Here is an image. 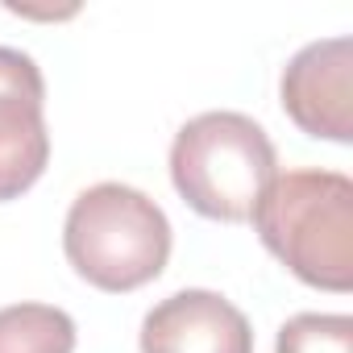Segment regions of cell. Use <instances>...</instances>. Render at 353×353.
I'll list each match as a JSON object with an SVG mask.
<instances>
[{"mask_svg": "<svg viewBox=\"0 0 353 353\" xmlns=\"http://www.w3.org/2000/svg\"><path fill=\"white\" fill-rule=\"evenodd\" d=\"M262 245L307 287L345 295L353 287V183L341 170L274 174L254 208Z\"/></svg>", "mask_w": 353, "mask_h": 353, "instance_id": "cell-1", "label": "cell"}, {"mask_svg": "<svg viewBox=\"0 0 353 353\" xmlns=\"http://www.w3.org/2000/svg\"><path fill=\"white\" fill-rule=\"evenodd\" d=\"M279 174L270 133L233 108L192 117L170 141V183L183 204L208 221L241 225Z\"/></svg>", "mask_w": 353, "mask_h": 353, "instance_id": "cell-2", "label": "cell"}, {"mask_svg": "<svg viewBox=\"0 0 353 353\" xmlns=\"http://www.w3.org/2000/svg\"><path fill=\"white\" fill-rule=\"evenodd\" d=\"M166 212L129 183H96L75 196L63 221V254L71 270L108 295L154 283L170 262Z\"/></svg>", "mask_w": 353, "mask_h": 353, "instance_id": "cell-3", "label": "cell"}, {"mask_svg": "<svg viewBox=\"0 0 353 353\" xmlns=\"http://www.w3.org/2000/svg\"><path fill=\"white\" fill-rule=\"evenodd\" d=\"M50 162L46 79L42 67L13 46H0V204L21 200Z\"/></svg>", "mask_w": 353, "mask_h": 353, "instance_id": "cell-4", "label": "cell"}, {"mask_svg": "<svg viewBox=\"0 0 353 353\" xmlns=\"http://www.w3.org/2000/svg\"><path fill=\"white\" fill-rule=\"evenodd\" d=\"M283 112L320 141H353V38H320L303 46L279 79Z\"/></svg>", "mask_w": 353, "mask_h": 353, "instance_id": "cell-5", "label": "cell"}, {"mask_svg": "<svg viewBox=\"0 0 353 353\" xmlns=\"http://www.w3.org/2000/svg\"><path fill=\"white\" fill-rule=\"evenodd\" d=\"M137 345L141 353H254V328L221 291L188 287L145 312Z\"/></svg>", "mask_w": 353, "mask_h": 353, "instance_id": "cell-6", "label": "cell"}, {"mask_svg": "<svg viewBox=\"0 0 353 353\" xmlns=\"http://www.w3.org/2000/svg\"><path fill=\"white\" fill-rule=\"evenodd\" d=\"M75 320L54 303L0 307V353H75Z\"/></svg>", "mask_w": 353, "mask_h": 353, "instance_id": "cell-7", "label": "cell"}, {"mask_svg": "<svg viewBox=\"0 0 353 353\" xmlns=\"http://www.w3.org/2000/svg\"><path fill=\"white\" fill-rule=\"evenodd\" d=\"M274 353H353V316L299 312L279 328Z\"/></svg>", "mask_w": 353, "mask_h": 353, "instance_id": "cell-8", "label": "cell"}]
</instances>
